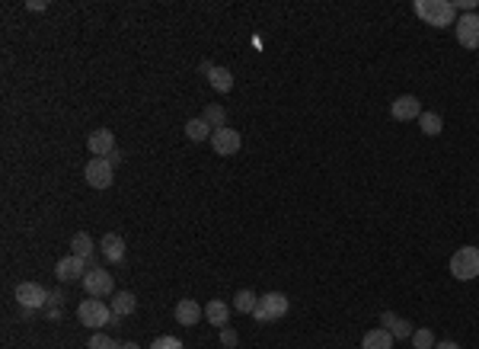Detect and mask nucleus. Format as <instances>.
I'll list each match as a JSON object with an SVG mask.
<instances>
[{"label": "nucleus", "mask_w": 479, "mask_h": 349, "mask_svg": "<svg viewBox=\"0 0 479 349\" xmlns=\"http://www.w3.org/2000/svg\"><path fill=\"white\" fill-rule=\"evenodd\" d=\"M387 330L393 334V340H412V334H415V327H412L406 318H397L393 324L387 327Z\"/></svg>", "instance_id": "obj_24"}, {"label": "nucleus", "mask_w": 479, "mask_h": 349, "mask_svg": "<svg viewBox=\"0 0 479 349\" xmlns=\"http://www.w3.org/2000/svg\"><path fill=\"white\" fill-rule=\"evenodd\" d=\"M390 115L397 122H419V115H422V103H419V97H412V93H403V97H397L393 99V106H390Z\"/></svg>", "instance_id": "obj_9"}, {"label": "nucleus", "mask_w": 479, "mask_h": 349, "mask_svg": "<svg viewBox=\"0 0 479 349\" xmlns=\"http://www.w3.org/2000/svg\"><path fill=\"white\" fill-rule=\"evenodd\" d=\"M259 308L265 311V318L272 320H281L288 311H291V301H288L285 292H269V295H259Z\"/></svg>", "instance_id": "obj_10"}, {"label": "nucleus", "mask_w": 479, "mask_h": 349, "mask_svg": "<svg viewBox=\"0 0 479 349\" xmlns=\"http://www.w3.org/2000/svg\"><path fill=\"white\" fill-rule=\"evenodd\" d=\"M202 119L208 122L211 129H224V122H227V109L221 106V103H208L202 113Z\"/></svg>", "instance_id": "obj_23"}, {"label": "nucleus", "mask_w": 479, "mask_h": 349, "mask_svg": "<svg viewBox=\"0 0 479 349\" xmlns=\"http://www.w3.org/2000/svg\"><path fill=\"white\" fill-rule=\"evenodd\" d=\"M217 340H221V346H224V349H237L240 334H237V330H233L230 324H227V327H221V330H217Z\"/></svg>", "instance_id": "obj_27"}, {"label": "nucleus", "mask_w": 479, "mask_h": 349, "mask_svg": "<svg viewBox=\"0 0 479 349\" xmlns=\"http://www.w3.org/2000/svg\"><path fill=\"white\" fill-rule=\"evenodd\" d=\"M211 135H214V129H211L208 122L198 115V119H189L186 122V138L189 141H195V145H202V141H211Z\"/></svg>", "instance_id": "obj_18"}, {"label": "nucleus", "mask_w": 479, "mask_h": 349, "mask_svg": "<svg viewBox=\"0 0 479 349\" xmlns=\"http://www.w3.org/2000/svg\"><path fill=\"white\" fill-rule=\"evenodd\" d=\"M112 314L115 318H128V314H135L138 311V298H135V292H115V298H112Z\"/></svg>", "instance_id": "obj_19"}, {"label": "nucleus", "mask_w": 479, "mask_h": 349, "mask_svg": "<svg viewBox=\"0 0 479 349\" xmlns=\"http://www.w3.org/2000/svg\"><path fill=\"white\" fill-rule=\"evenodd\" d=\"M48 320H61V308H48Z\"/></svg>", "instance_id": "obj_35"}, {"label": "nucleus", "mask_w": 479, "mask_h": 349, "mask_svg": "<svg viewBox=\"0 0 479 349\" xmlns=\"http://www.w3.org/2000/svg\"><path fill=\"white\" fill-rule=\"evenodd\" d=\"M415 13L428 26H434V29H444V26L457 23V10L450 0H415Z\"/></svg>", "instance_id": "obj_1"}, {"label": "nucleus", "mask_w": 479, "mask_h": 349, "mask_svg": "<svg viewBox=\"0 0 479 349\" xmlns=\"http://www.w3.org/2000/svg\"><path fill=\"white\" fill-rule=\"evenodd\" d=\"M205 320H208V324H214L217 330H221V327H227V320H230V308H227L221 298H214V301L205 304Z\"/></svg>", "instance_id": "obj_17"}, {"label": "nucleus", "mask_w": 479, "mask_h": 349, "mask_svg": "<svg viewBox=\"0 0 479 349\" xmlns=\"http://www.w3.org/2000/svg\"><path fill=\"white\" fill-rule=\"evenodd\" d=\"M87 349H121V343H115L112 336H105V334H93L90 336V343H87Z\"/></svg>", "instance_id": "obj_26"}, {"label": "nucleus", "mask_w": 479, "mask_h": 349, "mask_svg": "<svg viewBox=\"0 0 479 349\" xmlns=\"http://www.w3.org/2000/svg\"><path fill=\"white\" fill-rule=\"evenodd\" d=\"M83 289H87L90 298H105L115 292V279H112V273L93 266V269H87V276H83Z\"/></svg>", "instance_id": "obj_5"}, {"label": "nucleus", "mask_w": 479, "mask_h": 349, "mask_svg": "<svg viewBox=\"0 0 479 349\" xmlns=\"http://www.w3.org/2000/svg\"><path fill=\"white\" fill-rule=\"evenodd\" d=\"M87 148H90L93 157H112L119 148H115V135L109 129H96L90 138H87Z\"/></svg>", "instance_id": "obj_12"}, {"label": "nucleus", "mask_w": 479, "mask_h": 349, "mask_svg": "<svg viewBox=\"0 0 479 349\" xmlns=\"http://www.w3.org/2000/svg\"><path fill=\"white\" fill-rule=\"evenodd\" d=\"M121 349H141V346H138V343H131V340H128V343H121Z\"/></svg>", "instance_id": "obj_36"}, {"label": "nucleus", "mask_w": 479, "mask_h": 349, "mask_svg": "<svg viewBox=\"0 0 479 349\" xmlns=\"http://www.w3.org/2000/svg\"><path fill=\"white\" fill-rule=\"evenodd\" d=\"M99 250H103V257L109 259V263H121V259H125V241H121V234H103Z\"/></svg>", "instance_id": "obj_15"}, {"label": "nucleus", "mask_w": 479, "mask_h": 349, "mask_svg": "<svg viewBox=\"0 0 479 349\" xmlns=\"http://www.w3.org/2000/svg\"><path fill=\"white\" fill-rule=\"evenodd\" d=\"M434 334L432 330H428V327H419V330H415V334H412V346L415 349H434Z\"/></svg>", "instance_id": "obj_25"}, {"label": "nucleus", "mask_w": 479, "mask_h": 349, "mask_svg": "<svg viewBox=\"0 0 479 349\" xmlns=\"http://www.w3.org/2000/svg\"><path fill=\"white\" fill-rule=\"evenodd\" d=\"M214 68H217V64H214V61H208V58L198 61V74H205V77H211V71H214Z\"/></svg>", "instance_id": "obj_30"}, {"label": "nucleus", "mask_w": 479, "mask_h": 349, "mask_svg": "<svg viewBox=\"0 0 479 349\" xmlns=\"http://www.w3.org/2000/svg\"><path fill=\"white\" fill-rule=\"evenodd\" d=\"M377 320H381V327H390V324H393V320H397V314H393V311H383Z\"/></svg>", "instance_id": "obj_32"}, {"label": "nucleus", "mask_w": 479, "mask_h": 349, "mask_svg": "<svg viewBox=\"0 0 479 349\" xmlns=\"http://www.w3.org/2000/svg\"><path fill=\"white\" fill-rule=\"evenodd\" d=\"M26 7H29V10H45L48 3H45V0H29V3H26Z\"/></svg>", "instance_id": "obj_33"}, {"label": "nucleus", "mask_w": 479, "mask_h": 349, "mask_svg": "<svg viewBox=\"0 0 479 349\" xmlns=\"http://www.w3.org/2000/svg\"><path fill=\"white\" fill-rule=\"evenodd\" d=\"M454 32H457V42L464 48H479V13H464L457 16L454 23Z\"/></svg>", "instance_id": "obj_7"}, {"label": "nucleus", "mask_w": 479, "mask_h": 349, "mask_svg": "<svg viewBox=\"0 0 479 349\" xmlns=\"http://www.w3.org/2000/svg\"><path fill=\"white\" fill-rule=\"evenodd\" d=\"M419 129L425 131V135L434 138V135H441V131H444V119L438 113H432V109H428V113L419 115Z\"/></svg>", "instance_id": "obj_22"}, {"label": "nucleus", "mask_w": 479, "mask_h": 349, "mask_svg": "<svg viewBox=\"0 0 479 349\" xmlns=\"http://www.w3.org/2000/svg\"><path fill=\"white\" fill-rule=\"evenodd\" d=\"M434 349H460L454 340H444V343H434Z\"/></svg>", "instance_id": "obj_34"}, {"label": "nucleus", "mask_w": 479, "mask_h": 349, "mask_svg": "<svg viewBox=\"0 0 479 349\" xmlns=\"http://www.w3.org/2000/svg\"><path fill=\"white\" fill-rule=\"evenodd\" d=\"M208 84H211V90H214V93H230L233 90V74H230V68L217 64V68L211 71Z\"/></svg>", "instance_id": "obj_20"}, {"label": "nucleus", "mask_w": 479, "mask_h": 349, "mask_svg": "<svg viewBox=\"0 0 479 349\" xmlns=\"http://www.w3.org/2000/svg\"><path fill=\"white\" fill-rule=\"evenodd\" d=\"M256 304H259V295H256L253 289H240L237 295H233V308H237L240 314H253Z\"/></svg>", "instance_id": "obj_21"}, {"label": "nucleus", "mask_w": 479, "mask_h": 349, "mask_svg": "<svg viewBox=\"0 0 479 349\" xmlns=\"http://www.w3.org/2000/svg\"><path fill=\"white\" fill-rule=\"evenodd\" d=\"M390 346H393V334L387 327H374V330H367L361 336V349H390Z\"/></svg>", "instance_id": "obj_16"}, {"label": "nucleus", "mask_w": 479, "mask_h": 349, "mask_svg": "<svg viewBox=\"0 0 479 349\" xmlns=\"http://www.w3.org/2000/svg\"><path fill=\"white\" fill-rule=\"evenodd\" d=\"M61 301H64V295H61V292H48V304H45V308H61Z\"/></svg>", "instance_id": "obj_31"}, {"label": "nucleus", "mask_w": 479, "mask_h": 349, "mask_svg": "<svg viewBox=\"0 0 479 349\" xmlns=\"http://www.w3.org/2000/svg\"><path fill=\"white\" fill-rule=\"evenodd\" d=\"M16 301H20L23 311H38V308L48 304V292L38 282H20L16 285Z\"/></svg>", "instance_id": "obj_6"}, {"label": "nucleus", "mask_w": 479, "mask_h": 349, "mask_svg": "<svg viewBox=\"0 0 479 349\" xmlns=\"http://www.w3.org/2000/svg\"><path fill=\"white\" fill-rule=\"evenodd\" d=\"M83 176H87V186L90 190H109L115 180V167L109 157H90V164L83 167Z\"/></svg>", "instance_id": "obj_4"}, {"label": "nucleus", "mask_w": 479, "mask_h": 349, "mask_svg": "<svg viewBox=\"0 0 479 349\" xmlns=\"http://www.w3.org/2000/svg\"><path fill=\"white\" fill-rule=\"evenodd\" d=\"M71 253H74V257H80L83 263L93 269V253H96V243H93L90 234H83V231H80V234L71 237Z\"/></svg>", "instance_id": "obj_14"}, {"label": "nucleus", "mask_w": 479, "mask_h": 349, "mask_svg": "<svg viewBox=\"0 0 479 349\" xmlns=\"http://www.w3.org/2000/svg\"><path fill=\"white\" fill-rule=\"evenodd\" d=\"M87 269L90 266L83 263L80 257H64V259H58V266H54V276H58V282H83V276H87Z\"/></svg>", "instance_id": "obj_11"}, {"label": "nucleus", "mask_w": 479, "mask_h": 349, "mask_svg": "<svg viewBox=\"0 0 479 349\" xmlns=\"http://www.w3.org/2000/svg\"><path fill=\"white\" fill-rule=\"evenodd\" d=\"M147 349H186V346H182V340H176V336H157Z\"/></svg>", "instance_id": "obj_28"}, {"label": "nucleus", "mask_w": 479, "mask_h": 349, "mask_svg": "<svg viewBox=\"0 0 479 349\" xmlns=\"http://www.w3.org/2000/svg\"><path fill=\"white\" fill-rule=\"evenodd\" d=\"M211 148H214V154H221V157H233V154L243 148V135H240L237 129H214V135H211Z\"/></svg>", "instance_id": "obj_8"}, {"label": "nucleus", "mask_w": 479, "mask_h": 349, "mask_svg": "<svg viewBox=\"0 0 479 349\" xmlns=\"http://www.w3.org/2000/svg\"><path fill=\"white\" fill-rule=\"evenodd\" d=\"M77 320H80L83 327H90V330H99V327H109L112 308L103 304L99 298H83V301L77 304Z\"/></svg>", "instance_id": "obj_2"}, {"label": "nucleus", "mask_w": 479, "mask_h": 349, "mask_svg": "<svg viewBox=\"0 0 479 349\" xmlns=\"http://www.w3.org/2000/svg\"><path fill=\"white\" fill-rule=\"evenodd\" d=\"M172 318H176V324H182V327H195L205 318V308L198 301H192V298H182V301L172 308Z\"/></svg>", "instance_id": "obj_13"}, {"label": "nucleus", "mask_w": 479, "mask_h": 349, "mask_svg": "<svg viewBox=\"0 0 479 349\" xmlns=\"http://www.w3.org/2000/svg\"><path fill=\"white\" fill-rule=\"evenodd\" d=\"M450 3H454V10L460 16H464V13H476V10H479L476 0H450Z\"/></svg>", "instance_id": "obj_29"}, {"label": "nucleus", "mask_w": 479, "mask_h": 349, "mask_svg": "<svg viewBox=\"0 0 479 349\" xmlns=\"http://www.w3.org/2000/svg\"><path fill=\"white\" fill-rule=\"evenodd\" d=\"M450 276L457 282H470L479 276V247H460L450 257Z\"/></svg>", "instance_id": "obj_3"}]
</instances>
